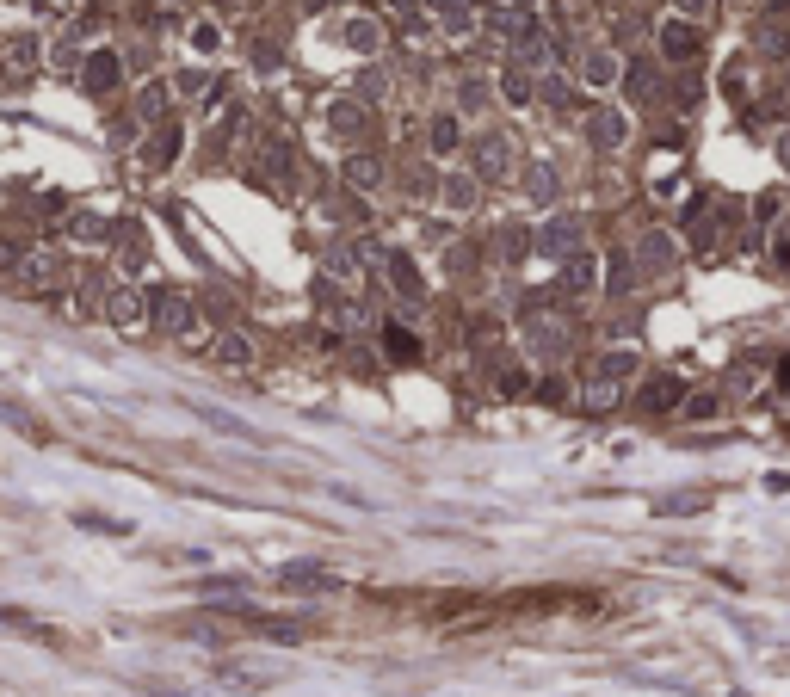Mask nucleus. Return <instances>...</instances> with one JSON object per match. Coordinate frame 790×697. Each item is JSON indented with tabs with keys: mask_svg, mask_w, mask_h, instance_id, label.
<instances>
[{
	"mask_svg": "<svg viewBox=\"0 0 790 697\" xmlns=\"http://www.w3.org/2000/svg\"><path fill=\"white\" fill-rule=\"evenodd\" d=\"M25 266V284L31 290H50L56 278H62V260H56V253H31V260H19Z\"/></svg>",
	"mask_w": 790,
	"mask_h": 697,
	"instance_id": "obj_1",
	"label": "nucleus"
},
{
	"mask_svg": "<svg viewBox=\"0 0 790 697\" xmlns=\"http://www.w3.org/2000/svg\"><path fill=\"white\" fill-rule=\"evenodd\" d=\"M105 315H112L118 327H142V297H136V290H112V303H105Z\"/></svg>",
	"mask_w": 790,
	"mask_h": 697,
	"instance_id": "obj_2",
	"label": "nucleus"
},
{
	"mask_svg": "<svg viewBox=\"0 0 790 697\" xmlns=\"http://www.w3.org/2000/svg\"><path fill=\"white\" fill-rule=\"evenodd\" d=\"M155 315H161V327H179V334H192V303H186V297H161Z\"/></svg>",
	"mask_w": 790,
	"mask_h": 697,
	"instance_id": "obj_3",
	"label": "nucleus"
},
{
	"mask_svg": "<svg viewBox=\"0 0 790 697\" xmlns=\"http://www.w3.org/2000/svg\"><path fill=\"white\" fill-rule=\"evenodd\" d=\"M217 679H229V685H272V673H266V667H241V660H223Z\"/></svg>",
	"mask_w": 790,
	"mask_h": 697,
	"instance_id": "obj_4",
	"label": "nucleus"
},
{
	"mask_svg": "<svg viewBox=\"0 0 790 697\" xmlns=\"http://www.w3.org/2000/svg\"><path fill=\"white\" fill-rule=\"evenodd\" d=\"M383 346H389V358H414V352H420V346H414V334H402V327H389Z\"/></svg>",
	"mask_w": 790,
	"mask_h": 697,
	"instance_id": "obj_5",
	"label": "nucleus"
},
{
	"mask_svg": "<svg viewBox=\"0 0 790 697\" xmlns=\"http://www.w3.org/2000/svg\"><path fill=\"white\" fill-rule=\"evenodd\" d=\"M217 358H223V364H235V371H241V364H247V340L223 334V340H217Z\"/></svg>",
	"mask_w": 790,
	"mask_h": 697,
	"instance_id": "obj_6",
	"label": "nucleus"
},
{
	"mask_svg": "<svg viewBox=\"0 0 790 697\" xmlns=\"http://www.w3.org/2000/svg\"><path fill=\"white\" fill-rule=\"evenodd\" d=\"M87 81H93V87H112V81H118V62H112V56H93V75H87Z\"/></svg>",
	"mask_w": 790,
	"mask_h": 697,
	"instance_id": "obj_7",
	"label": "nucleus"
}]
</instances>
